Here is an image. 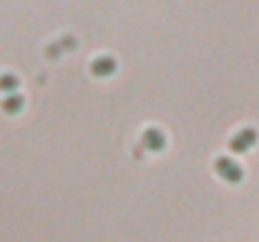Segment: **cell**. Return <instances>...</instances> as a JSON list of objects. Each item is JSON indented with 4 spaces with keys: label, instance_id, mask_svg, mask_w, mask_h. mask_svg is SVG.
<instances>
[{
    "label": "cell",
    "instance_id": "1",
    "mask_svg": "<svg viewBox=\"0 0 259 242\" xmlns=\"http://www.w3.org/2000/svg\"><path fill=\"white\" fill-rule=\"evenodd\" d=\"M217 171H219L227 182H232V184L242 182V177H244V169L234 159H229V157H219V159H217Z\"/></svg>",
    "mask_w": 259,
    "mask_h": 242
},
{
    "label": "cell",
    "instance_id": "3",
    "mask_svg": "<svg viewBox=\"0 0 259 242\" xmlns=\"http://www.w3.org/2000/svg\"><path fill=\"white\" fill-rule=\"evenodd\" d=\"M144 147L151 149V152H161V149L166 147L164 131H159V129H146V131H144Z\"/></svg>",
    "mask_w": 259,
    "mask_h": 242
},
{
    "label": "cell",
    "instance_id": "2",
    "mask_svg": "<svg viewBox=\"0 0 259 242\" xmlns=\"http://www.w3.org/2000/svg\"><path fill=\"white\" fill-rule=\"evenodd\" d=\"M254 142H257V131L247 126V129H239V131L232 136L229 147H232V152H247V149L254 147Z\"/></svg>",
    "mask_w": 259,
    "mask_h": 242
},
{
    "label": "cell",
    "instance_id": "5",
    "mask_svg": "<svg viewBox=\"0 0 259 242\" xmlns=\"http://www.w3.org/2000/svg\"><path fill=\"white\" fill-rule=\"evenodd\" d=\"M3 109H5L8 114H18V111L23 109V96H18V93L5 96V98H3Z\"/></svg>",
    "mask_w": 259,
    "mask_h": 242
},
{
    "label": "cell",
    "instance_id": "4",
    "mask_svg": "<svg viewBox=\"0 0 259 242\" xmlns=\"http://www.w3.org/2000/svg\"><path fill=\"white\" fill-rule=\"evenodd\" d=\"M91 71H93V76H111L116 71V61L111 56H98L91 63Z\"/></svg>",
    "mask_w": 259,
    "mask_h": 242
},
{
    "label": "cell",
    "instance_id": "6",
    "mask_svg": "<svg viewBox=\"0 0 259 242\" xmlns=\"http://www.w3.org/2000/svg\"><path fill=\"white\" fill-rule=\"evenodd\" d=\"M18 88V79L13 74H3L0 76V91H15Z\"/></svg>",
    "mask_w": 259,
    "mask_h": 242
}]
</instances>
